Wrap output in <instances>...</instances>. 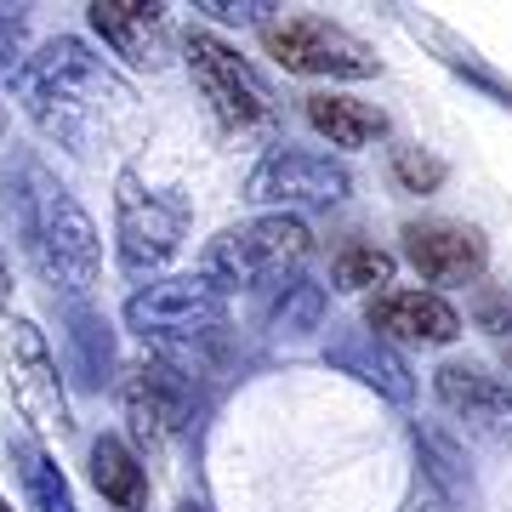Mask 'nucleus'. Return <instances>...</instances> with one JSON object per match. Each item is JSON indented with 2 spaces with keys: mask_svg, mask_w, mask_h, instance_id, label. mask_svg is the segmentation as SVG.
<instances>
[{
  "mask_svg": "<svg viewBox=\"0 0 512 512\" xmlns=\"http://www.w3.org/2000/svg\"><path fill=\"white\" fill-rule=\"evenodd\" d=\"M18 103L40 137L69 154H92L137 120V92L74 35L46 40L18 74Z\"/></svg>",
  "mask_w": 512,
  "mask_h": 512,
  "instance_id": "1",
  "label": "nucleus"
},
{
  "mask_svg": "<svg viewBox=\"0 0 512 512\" xmlns=\"http://www.w3.org/2000/svg\"><path fill=\"white\" fill-rule=\"evenodd\" d=\"M6 211H18V228L29 239V256L40 262V274L52 279L63 296H92L97 274H103V245L86 217V205L57 183L40 160L23 154L6 171Z\"/></svg>",
  "mask_w": 512,
  "mask_h": 512,
  "instance_id": "2",
  "label": "nucleus"
},
{
  "mask_svg": "<svg viewBox=\"0 0 512 512\" xmlns=\"http://www.w3.org/2000/svg\"><path fill=\"white\" fill-rule=\"evenodd\" d=\"M313 256V228L285 211H262L251 222L222 228L217 239H205L200 268L194 274L205 285H217L222 296L234 291H279L285 279L302 274V262Z\"/></svg>",
  "mask_w": 512,
  "mask_h": 512,
  "instance_id": "3",
  "label": "nucleus"
},
{
  "mask_svg": "<svg viewBox=\"0 0 512 512\" xmlns=\"http://www.w3.org/2000/svg\"><path fill=\"white\" fill-rule=\"evenodd\" d=\"M126 330L154 342L165 365H177L194 342H211L217 330H228V296L217 285H205L200 274L148 279L126 302Z\"/></svg>",
  "mask_w": 512,
  "mask_h": 512,
  "instance_id": "4",
  "label": "nucleus"
},
{
  "mask_svg": "<svg viewBox=\"0 0 512 512\" xmlns=\"http://www.w3.org/2000/svg\"><path fill=\"white\" fill-rule=\"evenodd\" d=\"M183 57H188V74H194V86H200V97L211 103L222 131H234V137H262V131L279 126V97L268 92V80H262L228 40L194 29V35L183 40Z\"/></svg>",
  "mask_w": 512,
  "mask_h": 512,
  "instance_id": "5",
  "label": "nucleus"
},
{
  "mask_svg": "<svg viewBox=\"0 0 512 512\" xmlns=\"http://www.w3.org/2000/svg\"><path fill=\"white\" fill-rule=\"evenodd\" d=\"M188 234V200L177 188H148L137 171H120L114 183V251L131 279L160 274L183 251Z\"/></svg>",
  "mask_w": 512,
  "mask_h": 512,
  "instance_id": "6",
  "label": "nucleus"
},
{
  "mask_svg": "<svg viewBox=\"0 0 512 512\" xmlns=\"http://www.w3.org/2000/svg\"><path fill=\"white\" fill-rule=\"evenodd\" d=\"M262 52L285 74H313V80H370V74H382V57L330 18H268L262 23Z\"/></svg>",
  "mask_w": 512,
  "mask_h": 512,
  "instance_id": "7",
  "label": "nucleus"
},
{
  "mask_svg": "<svg viewBox=\"0 0 512 512\" xmlns=\"http://www.w3.org/2000/svg\"><path fill=\"white\" fill-rule=\"evenodd\" d=\"M353 194V177L342 160H330V154H308V148H268L262 160L251 165V177H245V200L251 205H268V211H330V205H342Z\"/></svg>",
  "mask_w": 512,
  "mask_h": 512,
  "instance_id": "8",
  "label": "nucleus"
},
{
  "mask_svg": "<svg viewBox=\"0 0 512 512\" xmlns=\"http://www.w3.org/2000/svg\"><path fill=\"white\" fill-rule=\"evenodd\" d=\"M0 359H6V382L18 399L23 421H35L40 433H69V399H63V376H57V353L46 348L35 319H6L0 325Z\"/></svg>",
  "mask_w": 512,
  "mask_h": 512,
  "instance_id": "9",
  "label": "nucleus"
},
{
  "mask_svg": "<svg viewBox=\"0 0 512 512\" xmlns=\"http://www.w3.org/2000/svg\"><path fill=\"white\" fill-rule=\"evenodd\" d=\"M120 404H126L137 456H143V450H160L177 427H188V410H194L188 370L165 365V359H143V365L126 370V382H120Z\"/></svg>",
  "mask_w": 512,
  "mask_h": 512,
  "instance_id": "10",
  "label": "nucleus"
},
{
  "mask_svg": "<svg viewBox=\"0 0 512 512\" xmlns=\"http://www.w3.org/2000/svg\"><path fill=\"white\" fill-rule=\"evenodd\" d=\"M404 256L427 285H473L490 262V245L473 222H450V217H427V222H404Z\"/></svg>",
  "mask_w": 512,
  "mask_h": 512,
  "instance_id": "11",
  "label": "nucleus"
},
{
  "mask_svg": "<svg viewBox=\"0 0 512 512\" xmlns=\"http://www.w3.org/2000/svg\"><path fill=\"white\" fill-rule=\"evenodd\" d=\"M433 393L456 421H467V433L512 444V382L490 376L484 365H467V359H444L433 370Z\"/></svg>",
  "mask_w": 512,
  "mask_h": 512,
  "instance_id": "12",
  "label": "nucleus"
},
{
  "mask_svg": "<svg viewBox=\"0 0 512 512\" xmlns=\"http://www.w3.org/2000/svg\"><path fill=\"white\" fill-rule=\"evenodd\" d=\"M365 330H376L387 348L410 342V348H450L461 336V313L439 291H382L365 302Z\"/></svg>",
  "mask_w": 512,
  "mask_h": 512,
  "instance_id": "13",
  "label": "nucleus"
},
{
  "mask_svg": "<svg viewBox=\"0 0 512 512\" xmlns=\"http://www.w3.org/2000/svg\"><path fill=\"white\" fill-rule=\"evenodd\" d=\"M86 18L103 35V46L114 57H126L131 69H165V57H171V12L160 0H92Z\"/></svg>",
  "mask_w": 512,
  "mask_h": 512,
  "instance_id": "14",
  "label": "nucleus"
},
{
  "mask_svg": "<svg viewBox=\"0 0 512 512\" xmlns=\"http://www.w3.org/2000/svg\"><path fill=\"white\" fill-rule=\"evenodd\" d=\"M325 365H336L342 376H353V382L376 387V393L393 399V404L416 399V376H410V365L387 348L376 330H342V336L325 348Z\"/></svg>",
  "mask_w": 512,
  "mask_h": 512,
  "instance_id": "15",
  "label": "nucleus"
},
{
  "mask_svg": "<svg viewBox=\"0 0 512 512\" xmlns=\"http://www.w3.org/2000/svg\"><path fill=\"white\" fill-rule=\"evenodd\" d=\"M302 114L308 126L325 137L330 148H370L387 137V114L365 97H348V92H313L302 97Z\"/></svg>",
  "mask_w": 512,
  "mask_h": 512,
  "instance_id": "16",
  "label": "nucleus"
},
{
  "mask_svg": "<svg viewBox=\"0 0 512 512\" xmlns=\"http://www.w3.org/2000/svg\"><path fill=\"white\" fill-rule=\"evenodd\" d=\"M92 484L114 512H148V495H154L143 456L126 439H114V433H103L92 444Z\"/></svg>",
  "mask_w": 512,
  "mask_h": 512,
  "instance_id": "17",
  "label": "nucleus"
},
{
  "mask_svg": "<svg viewBox=\"0 0 512 512\" xmlns=\"http://www.w3.org/2000/svg\"><path fill=\"white\" fill-rule=\"evenodd\" d=\"M12 461H18L23 490H29V501H35V512H80V507H74L69 478H63V467H57V461L46 456L29 433H12Z\"/></svg>",
  "mask_w": 512,
  "mask_h": 512,
  "instance_id": "18",
  "label": "nucleus"
},
{
  "mask_svg": "<svg viewBox=\"0 0 512 512\" xmlns=\"http://www.w3.org/2000/svg\"><path fill=\"white\" fill-rule=\"evenodd\" d=\"M69 348H74V376H80V382L86 387L109 382L103 370L114 365V336H109V325H103V313H92V308L69 313Z\"/></svg>",
  "mask_w": 512,
  "mask_h": 512,
  "instance_id": "19",
  "label": "nucleus"
},
{
  "mask_svg": "<svg viewBox=\"0 0 512 512\" xmlns=\"http://www.w3.org/2000/svg\"><path fill=\"white\" fill-rule=\"evenodd\" d=\"M416 35L433 40V46L444 52V63H450V69H456L461 80H473L478 92H490L495 103H507V109H512V80H507V74H495L490 63H484V57L473 52V46H461V40L450 35V29H439V23H416Z\"/></svg>",
  "mask_w": 512,
  "mask_h": 512,
  "instance_id": "20",
  "label": "nucleus"
},
{
  "mask_svg": "<svg viewBox=\"0 0 512 512\" xmlns=\"http://www.w3.org/2000/svg\"><path fill=\"white\" fill-rule=\"evenodd\" d=\"M319 319H325V291L313 285V279H285L274 291V308H268V325L285 330V336H308V330H319Z\"/></svg>",
  "mask_w": 512,
  "mask_h": 512,
  "instance_id": "21",
  "label": "nucleus"
},
{
  "mask_svg": "<svg viewBox=\"0 0 512 512\" xmlns=\"http://www.w3.org/2000/svg\"><path fill=\"white\" fill-rule=\"evenodd\" d=\"M330 279H336V291H376L393 285V256L382 245H342V251L330 256Z\"/></svg>",
  "mask_w": 512,
  "mask_h": 512,
  "instance_id": "22",
  "label": "nucleus"
},
{
  "mask_svg": "<svg viewBox=\"0 0 512 512\" xmlns=\"http://www.w3.org/2000/svg\"><path fill=\"white\" fill-rule=\"evenodd\" d=\"M416 450H421V467H427V478H433V484H439L450 501L473 495V478L461 473V450L444 439L439 427H416Z\"/></svg>",
  "mask_w": 512,
  "mask_h": 512,
  "instance_id": "23",
  "label": "nucleus"
},
{
  "mask_svg": "<svg viewBox=\"0 0 512 512\" xmlns=\"http://www.w3.org/2000/svg\"><path fill=\"white\" fill-rule=\"evenodd\" d=\"M387 171H393V183H399L404 194H433V188L444 183V160L421 143H393L387 148Z\"/></svg>",
  "mask_w": 512,
  "mask_h": 512,
  "instance_id": "24",
  "label": "nucleus"
},
{
  "mask_svg": "<svg viewBox=\"0 0 512 512\" xmlns=\"http://www.w3.org/2000/svg\"><path fill=\"white\" fill-rule=\"evenodd\" d=\"M23 63H29V18L18 6H0V74L18 80Z\"/></svg>",
  "mask_w": 512,
  "mask_h": 512,
  "instance_id": "25",
  "label": "nucleus"
},
{
  "mask_svg": "<svg viewBox=\"0 0 512 512\" xmlns=\"http://www.w3.org/2000/svg\"><path fill=\"white\" fill-rule=\"evenodd\" d=\"M473 319L490 330V336H507V330H512V285H507V291H478Z\"/></svg>",
  "mask_w": 512,
  "mask_h": 512,
  "instance_id": "26",
  "label": "nucleus"
},
{
  "mask_svg": "<svg viewBox=\"0 0 512 512\" xmlns=\"http://www.w3.org/2000/svg\"><path fill=\"white\" fill-rule=\"evenodd\" d=\"M200 12H211V18H222V23H268V12H279V6H268V0H245V6H228V0H205Z\"/></svg>",
  "mask_w": 512,
  "mask_h": 512,
  "instance_id": "27",
  "label": "nucleus"
},
{
  "mask_svg": "<svg viewBox=\"0 0 512 512\" xmlns=\"http://www.w3.org/2000/svg\"><path fill=\"white\" fill-rule=\"evenodd\" d=\"M6 302H12V268H6V256H0V319H6Z\"/></svg>",
  "mask_w": 512,
  "mask_h": 512,
  "instance_id": "28",
  "label": "nucleus"
},
{
  "mask_svg": "<svg viewBox=\"0 0 512 512\" xmlns=\"http://www.w3.org/2000/svg\"><path fill=\"white\" fill-rule=\"evenodd\" d=\"M404 512H439V501H433V495H421V501H410Z\"/></svg>",
  "mask_w": 512,
  "mask_h": 512,
  "instance_id": "29",
  "label": "nucleus"
},
{
  "mask_svg": "<svg viewBox=\"0 0 512 512\" xmlns=\"http://www.w3.org/2000/svg\"><path fill=\"white\" fill-rule=\"evenodd\" d=\"M177 512H211V507H200V501H183V507H177Z\"/></svg>",
  "mask_w": 512,
  "mask_h": 512,
  "instance_id": "30",
  "label": "nucleus"
},
{
  "mask_svg": "<svg viewBox=\"0 0 512 512\" xmlns=\"http://www.w3.org/2000/svg\"><path fill=\"white\" fill-rule=\"evenodd\" d=\"M501 365H507V376H512V342H507V348H501Z\"/></svg>",
  "mask_w": 512,
  "mask_h": 512,
  "instance_id": "31",
  "label": "nucleus"
},
{
  "mask_svg": "<svg viewBox=\"0 0 512 512\" xmlns=\"http://www.w3.org/2000/svg\"><path fill=\"white\" fill-rule=\"evenodd\" d=\"M0 131H6V103H0Z\"/></svg>",
  "mask_w": 512,
  "mask_h": 512,
  "instance_id": "32",
  "label": "nucleus"
},
{
  "mask_svg": "<svg viewBox=\"0 0 512 512\" xmlns=\"http://www.w3.org/2000/svg\"><path fill=\"white\" fill-rule=\"evenodd\" d=\"M0 512H12V507H6V495H0Z\"/></svg>",
  "mask_w": 512,
  "mask_h": 512,
  "instance_id": "33",
  "label": "nucleus"
}]
</instances>
